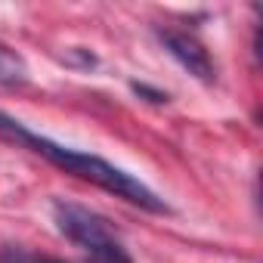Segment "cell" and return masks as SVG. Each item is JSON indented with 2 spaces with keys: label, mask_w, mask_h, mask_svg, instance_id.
<instances>
[{
  "label": "cell",
  "mask_w": 263,
  "mask_h": 263,
  "mask_svg": "<svg viewBox=\"0 0 263 263\" xmlns=\"http://www.w3.org/2000/svg\"><path fill=\"white\" fill-rule=\"evenodd\" d=\"M53 220H56V229L71 245L87 251L93 263H134L127 257V251L121 248V241L115 238L108 220L99 217L96 211H90L84 204H74V201H56L53 204Z\"/></svg>",
  "instance_id": "7a4b0ae2"
},
{
  "label": "cell",
  "mask_w": 263,
  "mask_h": 263,
  "mask_svg": "<svg viewBox=\"0 0 263 263\" xmlns=\"http://www.w3.org/2000/svg\"><path fill=\"white\" fill-rule=\"evenodd\" d=\"M0 140H4V143H13V146H19V149H31L34 155L47 158L50 164L62 167L65 174L81 177V180H87V183H93V186H99V189H105V192L124 198V201H130V204H137V208H143V211L171 214V208H167V201H164L161 195H155L146 183H140L137 177H130L127 171L108 164V161L99 158V155H87V152L59 146V143H53V140L34 134V130H28L22 121L10 118V115H4V111H0Z\"/></svg>",
  "instance_id": "6da1fadb"
},
{
  "label": "cell",
  "mask_w": 263,
  "mask_h": 263,
  "mask_svg": "<svg viewBox=\"0 0 263 263\" xmlns=\"http://www.w3.org/2000/svg\"><path fill=\"white\" fill-rule=\"evenodd\" d=\"M130 90H134L137 96H146L149 102H167V93H161V90H152V87H146V84H130Z\"/></svg>",
  "instance_id": "8992f818"
},
{
  "label": "cell",
  "mask_w": 263,
  "mask_h": 263,
  "mask_svg": "<svg viewBox=\"0 0 263 263\" xmlns=\"http://www.w3.org/2000/svg\"><path fill=\"white\" fill-rule=\"evenodd\" d=\"M0 263H62V260H50V257H34V254L16 251V248H7L4 254H0Z\"/></svg>",
  "instance_id": "5b68a950"
},
{
  "label": "cell",
  "mask_w": 263,
  "mask_h": 263,
  "mask_svg": "<svg viewBox=\"0 0 263 263\" xmlns=\"http://www.w3.org/2000/svg\"><path fill=\"white\" fill-rule=\"evenodd\" d=\"M25 81H28V62L22 59V53L0 41V87H22Z\"/></svg>",
  "instance_id": "277c9868"
},
{
  "label": "cell",
  "mask_w": 263,
  "mask_h": 263,
  "mask_svg": "<svg viewBox=\"0 0 263 263\" xmlns=\"http://www.w3.org/2000/svg\"><path fill=\"white\" fill-rule=\"evenodd\" d=\"M158 37H161V44H164V50L195 78V81H201V84H214V78H217V68H214V59H211V53L204 50V44L201 41H195L192 34H186V31H174V28H161L158 31Z\"/></svg>",
  "instance_id": "3957f363"
}]
</instances>
